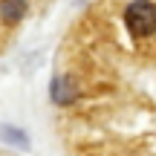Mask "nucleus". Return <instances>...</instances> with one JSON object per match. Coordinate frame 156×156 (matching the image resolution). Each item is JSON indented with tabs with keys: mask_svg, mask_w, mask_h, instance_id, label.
Listing matches in <instances>:
<instances>
[{
	"mask_svg": "<svg viewBox=\"0 0 156 156\" xmlns=\"http://www.w3.org/2000/svg\"><path fill=\"white\" fill-rule=\"evenodd\" d=\"M124 23L133 38H151L156 32V6L151 0H133L124 9Z\"/></svg>",
	"mask_w": 156,
	"mask_h": 156,
	"instance_id": "1",
	"label": "nucleus"
},
{
	"mask_svg": "<svg viewBox=\"0 0 156 156\" xmlns=\"http://www.w3.org/2000/svg\"><path fill=\"white\" fill-rule=\"evenodd\" d=\"M75 84L69 81V78H55L52 81V101L55 104H61V107H67L69 101H75Z\"/></svg>",
	"mask_w": 156,
	"mask_h": 156,
	"instance_id": "2",
	"label": "nucleus"
},
{
	"mask_svg": "<svg viewBox=\"0 0 156 156\" xmlns=\"http://www.w3.org/2000/svg\"><path fill=\"white\" fill-rule=\"evenodd\" d=\"M26 15V0H0V17L3 23H17Z\"/></svg>",
	"mask_w": 156,
	"mask_h": 156,
	"instance_id": "3",
	"label": "nucleus"
},
{
	"mask_svg": "<svg viewBox=\"0 0 156 156\" xmlns=\"http://www.w3.org/2000/svg\"><path fill=\"white\" fill-rule=\"evenodd\" d=\"M0 136L12 145H20V147H29V139L23 136V130H15V127H0Z\"/></svg>",
	"mask_w": 156,
	"mask_h": 156,
	"instance_id": "4",
	"label": "nucleus"
}]
</instances>
